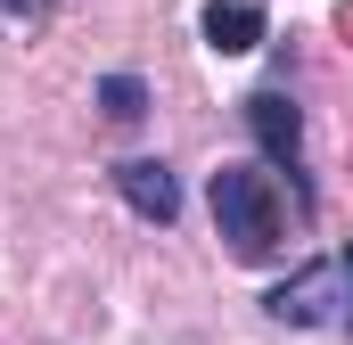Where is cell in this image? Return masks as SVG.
<instances>
[{"mask_svg": "<svg viewBox=\"0 0 353 345\" xmlns=\"http://www.w3.org/2000/svg\"><path fill=\"white\" fill-rule=\"evenodd\" d=\"M205 206H214V230L230 239L239 263L279 255V239H288V197H279V181H271L263 165H214Z\"/></svg>", "mask_w": 353, "mask_h": 345, "instance_id": "6da1fadb", "label": "cell"}, {"mask_svg": "<svg viewBox=\"0 0 353 345\" xmlns=\"http://www.w3.org/2000/svg\"><path fill=\"white\" fill-rule=\"evenodd\" d=\"M239 115H247V132H255V148H263V172L271 181L288 172V206L312 222L321 197H312V172H304V115H296V99H288L279 83H263V90L239 99Z\"/></svg>", "mask_w": 353, "mask_h": 345, "instance_id": "7a4b0ae2", "label": "cell"}, {"mask_svg": "<svg viewBox=\"0 0 353 345\" xmlns=\"http://www.w3.org/2000/svg\"><path fill=\"white\" fill-rule=\"evenodd\" d=\"M263 313L279 321V329H337V255L288 271V279L263 296Z\"/></svg>", "mask_w": 353, "mask_h": 345, "instance_id": "3957f363", "label": "cell"}, {"mask_svg": "<svg viewBox=\"0 0 353 345\" xmlns=\"http://www.w3.org/2000/svg\"><path fill=\"white\" fill-rule=\"evenodd\" d=\"M115 197H123L140 222H157V230L181 222V181H173L165 157H123V165H115Z\"/></svg>", "mask_w": 353, "mask_h": 345, "instance_id": "277c9868", "label": "cell"}, {"mask_svg": "<svg viewBox=\"0 0 353 345\" xmlns=\"http://www.w3.org/2000/svg\"><path fill=\"white\" fill-rule=\"evenodd\" d=\"M205 50H222V58H239V50H263L271 41V17L263 0H205Z\"/></svg>", "mask_w": 353, "mask_h": 345, "instance_id": "5b68a950", "label": "cell"}, {"mask_svg": "<svg viewBox=\"0 0 353 345\" xmlns=\"http://www.w3.org/2000/svg\"><path fill=\"white\" fill-rule=\"evenodd\" d=\"M99 107H107L115 124H140V115H148V83H140V75H99Z\"/></svg>", "mask_w": 353, "mask_h": 345, "instance_id": "8992f818", "label": "cell"}, {"mask_svg": "<svg viewBox=\"0 0 353 345\" xmlns=\"http://www.w3.org/2000/svg\"><path fill=\"white\" fill-rule=\"evenodd\" d=\"M337 337H353V239L337 247Z\"/></svg>", "mask_w": 353, "mask_h": 345, "instance_id": "52a82bcc", "label": "cell"}, {"mask_svg": "<svg viewBox=\"0 0 353 345\" xmlns=\"http://www.w3.org/2000/svg\"><path fill=\"white\" fill-rule=\"evenodd\" d=\"M58 0H0V25H41Z\"/></svg>", "mask_w": 353, "mask_h": 345, "instance_id": "ba28073f", "label": "cell"}]
</instances>
